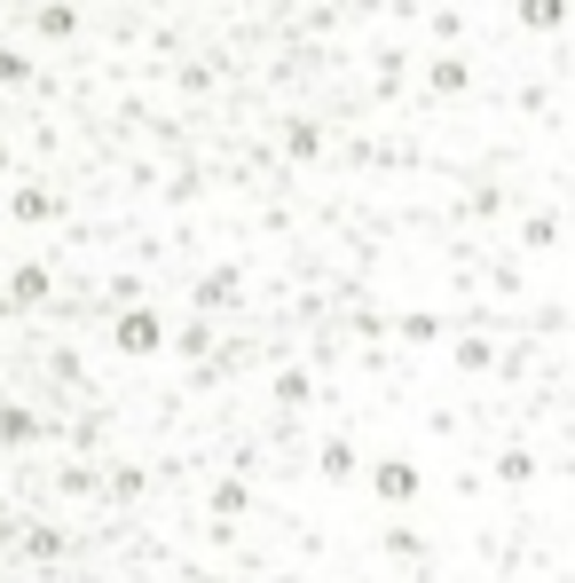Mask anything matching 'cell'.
Returning <instances> with one entry per match:
<instances>
[{"mask_svg": "<svg viewBox=\"0 0 575 583\" xmlns=\"http://www.w3.org/2000/svg\"><path fill=\"white\" fill-rule=\"evenodd\" d=\"M379 489H387V497H411L418 482H411V465H387V473H379Z\"/></svg>", "mask_w": 575, "mask_h": 583, "instance_id": "6da1fadb", "label": "cell"}]
</instances>
